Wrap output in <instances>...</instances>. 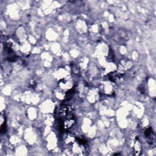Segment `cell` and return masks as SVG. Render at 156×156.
I'll use <instances>...</instances> for the list:
<instances>
[{"label":"cell","instance_id":"1","mask_svg":"<svg viewBox=\"0 0 156 156\" xmlns=\"http://www.w3.org/2000/svg\"><path fill=\"white\" fill-rule=\"evenodd\" d=\"M73 152L76 155H83L87 152V141L83 138H79L72 144Z\"/></svg>","mask_w":156,"mask_h":156},{"label":"cell","instance_id":"2","mask_svg":"<svg viewBox=\"0 0 156 156\" xmlns=\"http://www.w3.org/2000/svg\"><path fill=\"white\" fill-rule=\"evenodd\" d=\"M76 121V119L75 116L71 113H69L68 115L63 118L62 127L64 130H69L74 126Z\"/></svg>","mask_w":156,"mask_h":156},{"label":"cell","instance_id":"3","mask_svg":"<svg viewBox=\"0 0 156 156\" xmlns=\"http://www.w3.org/2000/svg\"><path fill=\"white\" fill-rule=\"evenodd\" d=\"M113 82L110 80H106L102 83V89L104 93L107 94H112L113 93Z\"/></svg>","mask_w":156,"mask_h":156},{"label":"cell","instance_id":"4","mask_svg":"<svg viewBox=\"0 0 156 156\" xmlns=\"http://www.w3.org/2000/svg\"><path fill=\"white\" fill-rule=\"evenodd\" d=\"M133 152L135 155H140L141 153V144L140 143V140L138 137H136L134 141V145H133Z\"/></svg>","mask_w":156,"mask_h":156},{"label":"cell","instance_id":"5","mask_svg":"<svg viewBox=\"0 0 156 156\" xmlns=\"http://www.w3.org/2000/svg\"><path fill=\"white\" fill-rule=\"evenodd\" d=\"M145 136L146 138L148 140L149 142L151 143L152 144V143H154L155 141V135L152 131V129L151 127H149L145 131Z\"/></svg>","mask_w":156,"mask_h":156},{"label":"cell","instance_id":"6","mask_svg":"<svg viewBox=\"0 0 156 156\" xmlns=\"http://www.w3.org/2000/svg\"><path fill=\"white\" fill-rule=\"evenodd\" d=\"M76 138H75V136L72 135V134H68L66 137H65V142L68 144H73L75 141H76Z\"/></svg>","mask_w":156,"mask_h":156}]
</instances>
